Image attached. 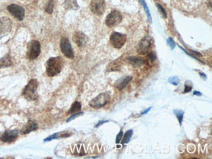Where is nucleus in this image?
Masks as SVG:
<instances>
[{"mask_svg":"<svg viewBox=\"0 0 212 159\" xmlns=\"http://www.w3.org/2000/svg\"><path fill=\"white\" fill-rule=\"evenodd\" d=\"M64 66V61L60 56L50 58L46 64V71L49 77H54L59 74Z\"/></svg>","mask_w":212,"mask_h":159,"instance_id":"f257e3e1","label":"nucleus"},{"mask_svg":"<svg viewBox=\"0 0 212 159\" xmlns=\"http://www.w3.org/2000/svg\"><path fill=\"white\" fill-rule=\"evenodd\" d=\"M39 83L36 79H32L25 87L23 92L24 97L29 101H34L38 97Z\"/></svg>","mask_w":212,"mask_h":159,"instance_id":"f03ea898","label":"nucleus"},{"mask_svg":"<svg viewBox=\"0 0 212 159\" xmlns=\"http://www.w3.org/2000/svg\"><path fill=\"white\" fill-rule=\"evenodd\" d=\"M111 96L109 92L100 94L92 99L89 103V105L94 109H100L107 105L110 101Z\"/></svg>","mask_w":212,"mask_h":159,"instance_id":"7ed1b4c3","label":"nucleus"},{"mask_svg":"<svg viewBox=\"0 0 212 159\" xmlns=\"http://www.w3.org/2000/svg\"><path fill=\"white\" fill-rule=\"evenodd\" d=\"M41 52V44L39 41L33 40L27 46V56L30 60H34L39 56Z\"/></svg>","mask_w":212,"mask_h":159,"instance_id":"20e7f679","label":"nucleus"},{"mask_svg":"<svg viewBox=\"0 0 212 159\" xmlns=\"http://www.w3.org/2000/svg\"><path fill=\"white\" fill-rule=\"evenodd\" d=\"M127 39L125 34L114 32L110 35V42L114 48L120 49L125 44Z\"/></svg>","mask_w":212,"mask_h":159,"instance_id":"39448f33","label":"nucleus"},{"mask_svg":"<svg viewBox=\"0 0 212 159\" xmlns=\"http://www.w3.org/2000/svg\"><path fill=\"white\" fill-rule=\"evenodd\" d=\"M122 16L119 11L113 10L107 15L106 19V24L110 28L116 26L121 22Z\"/></svg>","mask_w":212,"mask_h":159,"instance_id":"423d86ee","label":"nucleus"},{"mask_svg":"<svg viewBox=\"0 0 212 159\" xmlns=\"http://www.w3.org/2000/svg\"><path fill=\"white\" fill-rule=\"evenodd\" d=\"M60 48L61 52L65 57L70 59L74 58V50L71 43L67 38L64 37L61 39L60 42Z\"/></svg>","mask_w":212,"mask_h":159,"instance_id":"0eeeda50","label":"nucleus"},{"mask_svg":"<svg viewBox=\"0 0 212 159\" xmlns=\"http://www.w3.org/2000/svg\"><path fill=\"white\" fill-rule=\"evenodd\" d=\"M12 25L11 19L6 17L0 18V39L11 33Z\"/></svg>","mask_w":212,"mask_h":159,"instance_id":"6e6552de","label":"nucleus"},{"mask_svg":"<svg viewBox=\"0 0 212 159\" xmlns=\"http://www.w3.org/2000/svg\"><path fill=\"white\" fill-rule=\"evenodd\" d=\"M6 8L9 12L19 21H22L25 18V9L21 6L12 4L8 6Z\"/></svg>","mask_w":212,"mask_h":159,"instance_id":"1a4fd4ad","label":"nucleus"},{"mask_svg":"<svg viewBox=\"0 0 212 159\" xmlns=\"http://www.w3.org/2000/svg\"><path fill=\"white\" fill-rule=\"evenodd\" d=\"M151 44V38L146 36L139 42L137 46V52L138 54L144 56L148 53Z\"/></svg>","mask_w":212,"mask_h":159,"instance_id":"9d476101","label":"nucleus"},{"mask_svg":"<svg viewBox=\"0 0 212 159\" xmlns=\"http://www.w3.org/2000/svg\"><path fill=\"white\" fill-rule=\"evenodd\" d=\"M106 3L105 0H92L90 8L92 13L95 15H102L105 12Z\"/></svg>","mask_w":212,"mask_h":159,"instance_id":"9b49d317","label":"nucleus"},{"mask_svg":"<svg viewBox=\"0 0 212 159\" xmlns=\"http://www.w3.org/2000/svg\"><path fill=\"white\" fill-rule=\"evenodd\" d=\"M73 41L79 47L82 48L87 44V36L82 32L75 33L73 38Z\"/></svg>","mask_w":212,"mask_h":159,"instance_id":"f8f14e48","label":"nucleus"},{"mask_svg":"<svg viewBox=\"0 0 212 159\" xmlns=\"http://www.w3.org/2000/svg\"><path fill=\"white\" fill-rule=\"evenodd\" d=\"M18 132L15 130H9L6 131L1 135V140L4 143H11L17 138Z\"/></svg>","mask_w":212,"mask_h":159,"instance_id":"ddd939ff","label":"nucleus"},{"mask_svg":"<svg viewBox=\"0 0 212 159\" xmlns=\"http://www.w3.org/2000/svg\"><path fill=\"white\" fill-rule=\"evenodd\" d=\"M38 126L34 121L29 120L21 131L22 135L28 134L32 131H35L38 129Z\"/></svg>","mask_w":212,"mask_h":159,"instance_id":"4468645a","label":"nucleus"},{"mask_svg":"<svg viewBox=\"0 0 212 159\" xmlns=\"http://www.w3.org/2000/svg\"><path fill=\"white\" fill-rule=\"evenodd\" d=\"M133 79V77L130 75L123 77L116 81L114 86L119 90H122Z\"/></svg>","mask_w":212,"mask_h":159,"instance_id":"2eb2a0df","label":"nucleus"},{"mask_svg":"<svg viewBox=\"0 0 212 159\" xmlns=\"http://www.w3.org/2000/svg\"><path fill=\"white\" fill-rule=\"evenodd\" d=\"M127 59L129 61L130 63L135 68L141 67L143 66L145 63L144 59L141 56H129Z\"/></svg>","mask_w":212,"mask_h":159,"instance_id":"dca6fc26","label":"nucleus"},{"mask_svg":"<svg viewBox=\"0 0 212 159\" xmlns=\"http://www.w3.org/2000/svg\"><path fill=\"white\" fill-rule=\"evenodd\" d=\"M64 6L67 10H77L79 8L77 0H65Z\"/></svg>","mask_w":212,"mask_h":159,"instance_id":"f3484780","label":"nucleus"},{"mask_svg":"<svg viewBox=\"0 0 212 159\" xmlns=\"http://www.w3.org/2000/svg\"><path fill=\"white\" fill-rule=\"evenodd\" d=\"M12 62L11 56L7 54L0 59V69L12 66Z\"/></svg>","mask_w":212,"mask_h":159,"instance_id":"a211bd4d","label":"nucleus"},{"mask_svg":"<svg viewBox=\"0 0 212 159\" xmlns=\"http://www.w3.org/2000/svg\"><path fill=\"white\" fill-rule=\"evenodd\" d=\"M82 108V105L80 102L75 101L69 109V114H73L80 111Z\"/></svg>","mask_w":212,"mask_h":159,"instance_id":"6ab92c4d","label":"nucleus"},{"mask_svg":"<svg viewBox=\"0 0 212 159\" xmlns=\"http://www.w3.org/2000/svg\"><path fill=\"white\" fill-rule=\"evenodd\" d=\"M133 133V131L130 129L127 131L124 134V137L122 141V144L123 146L126 144H128L129 143L131 138H132V135Z\"/></svg>","mask_w":212,"mask_h":159,"instance_id":"aec40b11","label":"nucleus"},{"mask_svg":"<svg viewBox=\"0 0 212 159\" xmlns=\"http://www.w3.org/2000/svg\"><path fill=\"white\" fill-rule=\"evenodd\" d=\"M139 2L141 3V4L143 6L145 12H146V15H147L149 22L150 23H152V18L151 14H150L149 10L148 8L147 7V4L145 2V0H139Z\"/></svg>","mask_w":212,"mask_h":159,"instance_id":"412c9836","label":"nucleus"},{"mask_svg":"<svg viewBox=\"0 0 212 159\" xmlns=\"http://www.w3.org/2000/svg\"><path fill=\"white\" fill-rule=\"evenodd\" d=\"M173 112L176 117L178 119V121L179 124H182V121H183L184 115V112L183 110H178V109H174L173 110Z\"/></svg>","mask_w":212,"mask_h":159,"instance_id":"4be33fe9","label":"nucleus"},{"mask_svg":"<svg viewBox=\"0 0 212 159\" xmlns=\"http://www.w3.org/2000/svg\"><path fill=\"white\" fill-rule=\"evenodd\" d=\"M63 132H61L56 133H54L52 135L49 136V137H47V138H45L44 139V141L47 142L53 139H58L60 138H63Z\"/></svg>","mask_w":212,"mask_h":159,"instance_id":"5701e85b","label":"nucleus"},{"mask_svg":"<svg viewBox=\"0 0 212 159\" xmlns=\"http://www.w3.org/2000/svg\"><path fill=\"white\" fill-rule=\"evenodd\" d=\"M54 8V0H50L45 8V11L49 14H52Z\"/></svg>","mask_w":212,"mask_h":159,"instance_id":"b1692460","label":"nucleus"},{"mask_svg":"<svg viewBox=\"0 0 212 159\" xmlns=\"http://www.w3.org/2000/svg\"><path fill=\"white\" fill-rule=\"evenodd\" d=\"M157 8L158 11L160 12V13L163 16V17L164 19L167 18V13L166 11L160 3H155Z\"/></svg>","mask_w":212,"mask_h":159,"instance_id":"393cba45","label":"nucleus"},{"mask_svg":"<svg viewBox=\"0 0 212 159\" xmlns=\"http://www.w3.org/2000/svg\"><path fill=\"white\" fill-rule=\"evenodd\" d=\"M168 82L173 85L177 86L179 84V79L178 76H171L168 79Z\"/></svg>","mask_w":212,"mask_h":159,"instance_id":"a878e982","label":"nucleus"},{"mask_svg":"<svg viewBox=\"0 0 212 159\" xmlns=\"http://www.w3.org/2000/svg\"><path fill=\"white\" fill-rule=\"evenodd\" d=\"M184 86L185 89L184 91V93L191 92L193 89L192 83L190 81H187L185 83Z\"/></svg>","mask_w":212,"mask_h":159,"instance_id":"bb28decb","label":"nucleus"},{"mask_svg":"<svg viewBox=\"0 0 212 159\" xmlns=\"http://www.w3.org/2000/svg\"><path fill=\"white\" fill-rule=\"evenodd\" d=\"M84 113L83 112H80L78 113H76L73 114L71 116L67 119L66 121L67 122H69L71 121L74 120V119L76 118L79 117V116H81L83 115Z\"/></svg>","mask_w":212,"mask_h":159,"instance_id":"cd10ccee","label":"nucleus"},{"mask_svg":"<svg viewBox=\"0 0 212 159\" xmlns=\"http://www.w3.org/2000/svg\"><path fill=\"white\" fill-rule=\"evenodd\" d=\"M167 42L168 45L170 47L171 50H173L176 47V44L175 43L174 41L173 38H171V37H169L168 39H167Z\"/></svg>","mask_w":212,"mask_h":159,"instance_id":"c85d7f7f","label":"nucleus"},{"mask_svg":"<svg viewBox=\"0 0 212 159\" xmlns=\"http://www.w3.org/2000/svg\"><path fill=\"white\" fill-rule=\"evenodd\" d=\"M148 57L151 63H153L156 59V55L155 52H152L148 54Z\"/></svg>","mask_w":212,"mask_h":159,"instance_id":"c756f323","label":"nucleus"},{"mask_svg":"<svg viewBox=\"0 0 212 159\" xmlns=\"http://www.w3.org/2000/svg\"><path fill=\"white\" fill-rule=\"evenodd\" d=\"M123 134H124V132H123V131L121 130L120 132L116 136V144H119L120 143L122 138Z\"/></svg>","mask_w":212,"mask_h":159,"instance_id":"7c9ffc66","label":"nucleus"},{"mask_svg":"<svg viewBox=\"0 0 212 159\" xmlns=\"http://www.w3.org/2000/svg\"><path fill=\"white\" fill-rule=\"evenodd\" d=\"M178 47H179V48L181 49H182V50H183L184 51V52H185V53L186 54H187L189 56H191V57L193 58L194 59H195L197 60V61H200V62L201 63H203V61H200V60L199 59H198L196 57V56H193V55L192 54H190V53H189V52H187V51H186L183 48H182V47H181V46L178 45Z\"/></svg>","mask_w":212,"mask_h":159,"instance_id":"2f4dec72","label":"nucleus"},{"mask_svg":"<svg viewBox=\"0 0 212 159\" xmlns=\"http://www.w3.org/2000/svg\"><path fill=\"white\" fill-rule=\"evenodd\" d=\"M189 50L190 52H191V54H193V56H197L199 57H202L203 56V55L201 54L200 53V52H198L197 51L194 50L192 49H189Z\"/></svg>","mask_w":212,"mask_h":159,"instance_id":"473e14b6","label":"nucleus"},{"mask_svg":"<svg viewBox=\"0 0 212 159\" xmlns=\"http://www.w3.org/2000/svg\"><path fill=\"white\" fill-rule=\"evenodd\" d=\"M108 121L107 120H101L100 121L98 122V123H97V125H96V127L97 128L99 126H100L102 125V124H105V123L108 122Z\"/></svg>","mask_w":212,"mask_h":159,"instance_id":"72a5a7b5","label":"nucleus"},{"mask_svg":"<svg viewBox=\"0 0 212 159\" xmlns=\"http://www.w3.org/2000/svg\"><path fill=\"white\" fill-rule=\"evenodd\" d=\"M199 74L200 76L201 77V79L204 80H206L207 79L206 75H205L204 73L203 72H199Z\"/></svg>","mask_w":212,"mask_h":159,"instance_id":"f704fd0d","label":"nucleus"},{"mask_svg":"<svg viewBox=\"0 0 212 159\" xmlns=\"http://www.w3.org/2000/svg\"><path fill=\"white\" fill-rule=\"evenodd\" d=\"M153 106H150V107H149L148 108L146 109V110H144V111H142L141 112V114L142 115H146V114H147V113L151 110V109L152 108Z\"/></svg>","mask_w":212,"mask_h":159,"instance_id":"c9c22d12","label":"nucleus"},{"mask_svg":"<svg viewBox=\"0 0 212 159\" xmlns=\"http://www.w3.org/2000/svg\"><path fill=\"white\" fill-rule=\"evenodd\" d=\"M193 95H197L198 96H201L202 95V93H200L199 91H194L193 92Z\"/></svg>","mask_w":212,"mask_h":159,"instance_id":"e433bc0d","label":"nucleus"},{"mask_svg":"<svg viewBox=\"0 0 212 159\" xmlns=\"http://www.w3.org/2000/svg\"><path fill=\"white\" fill-rule=\"evenodd\" d=\"M20 1H29V0H20Z\"/></svg>","mask_w":212,"mask_h":159,"instance_id":"4c0bfd02","label":"nucleus"}]
</instances>
